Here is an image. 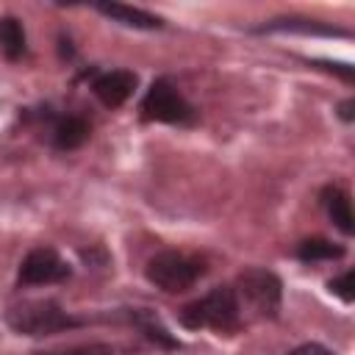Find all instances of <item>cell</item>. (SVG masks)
Masks as SVG:
<instances>
[{
    "instance_id": "6da1fadb",
    "label": "cell",
    "mask_w": 355,
    "mask_h": 355,
    "mask_svg": "<svg viewBox=\"0 0 355 355\" xmlns=\"http://www.w3.org/2000/svg\"><path fill=\"white\" fill-rule=\"evenodd\" d=\"M230 288H233V297L239 305L241 324L244 322H266L280 313L283 283L275 272L261 269V266L244 269Z\"/></svg>"
},
{
    "instance_id": "7a4b0ae2",
    "label": "cell",
    "mask_w": 355,
    "mask_h": 355,
    "mask_svg": "<svg viewBox=\"0 0 355 355\" xmlns=\"http://www.w3.org/2000/svg\"><path fill=\"white\" fill-rule=\"evenodd\" d=\"M180 324L189 330H219V333H230L241 327V316H239V305L233 297L230 286H216L208 294H202L200 300H191L189 305L180 308Z\"/></svg>"
},
{
    "instance_id": "3957f363",
    "label": "cell",
    "mask_w": 355,
    "mask_h": 355,
    "mask_svg": "<svg viewBox=\"0 0 355 355\" xmlns=\"http://www.w3.org/2000/svg\"><path fill=\"white\" fill-rule=\"evenodd\" d=\"M6 324L19 336H50L78 327L80 319L69 316L55 300H22L6 311Z\"/></svg>"
},
{
    "instance_id": "277c9868",
    "label": "cell",
    "mask_w": 355,
    "mask_h": 355,
    "mask_svg": "<svg viewBox=\"0 0 355 355\" xmlns=\"http://www.w3.org/2000/svg\"><path fill=\"white\" fill-rule=\"evenodd\" d=\"M144 275L155 288H161L166 294H180V291H189L205 275V261L197 255H189V252L164 250L147 261Z\"/></svg>"
},
{
    "instance_id": "5b68a950",
    "label": "cell",
    "mask_w": 355,
    "mask_h": 355,
    "mask_svg": "<svg viewBox=\"0 0 355 355\" xmlns=\"http://www.w3.org/2000/svg\"><path fill=\"white\" fill-rule=\"evenodd\" d=\"M141 116L153 119V122L186 125L194 119V108L186 103V97L166 78H158L150 83V89L141 97Z\"/></svg>"
},
{
    "instance_id": "8992f818",
    "label": "cell",
    "mask_w": 355,
    "mask_h": 355,
    "mask_svg": "<svg viewBox=\"0 0 355 355\" xmlns=\"http://www.w3.org/2000/svg\"><path fill=\"white\" fill-rule=\"evenodd\" d=\"M69 263L53 247H33L19 263V283L22 286H50L69 280Z\"/></svg>"
},
{
    "instance_id": "52a82bcc",
    "label": "cell",
    "mask_w": 355,
    "mask_h": 355,
    "mask_svg": "<svg viewBox=\"0 0 355 355\" xmlns=\"http://www.w3.org/2000/svg\"><path fill=\"white\" fill-rule=\"evenodd\" d=\"M136 75L130 69H108V72H100L94 80H92V92L94 97L105 105V108H119L136 89Z\"/></svg>"
},
{
    "instance_id": "ba28073f",
    "label": "cell",
    "mask_w": 355,
    "mask_h": 355,
    "mask_svg": "<svg viewBox=\"0 0 355 355\" xmlns=\"http://www.w3.org/2000/svg\"><path fill=\"white\" fill-rule=\"evenodd\" d=\"M94 8L103 17L119 22L125 28H136V31H158L164 25L161 17H155L144 8H136V6H125V3H94Z\"/></svg>"
},
{
    "instance_id": "9c48e42d",
    "label": "cell",
    "mask_w": 355,
    "mask_h": 355,
    "mask_svg": "<svg viewBox=\"0 0 355 355\" xmlns=\"http://www.w3.org/2000/svg\"><path fill=\"white\" fill-rule=\"evenodd\" d=\"M50 139H53L55 150H78L89 139V122L78 114H64L53 122Z\"/></svg>"
},
{
    "instance_id": "30bf717a",
    "label": "cell",
    "mask_w": 355,
    "mask_h": 355,
    "mask_svg": "<svg viewBox=\"0 0 355 355\" xmlns=\"http://www.w3.org/2000/svg\"><path fill=\"white\" fill-rule=\"evenodd\" d=\"M322 205H324V211H327V216H330V222L344 233V236H349L352 230H355V219H352V202H349V194L341 189V186H327L324 191H322Z\"/></svg>"
},
{
    "instance_id": "8fae6325",
    "label": "cell",
    "mask_w": 355,
    "mask_h": 355,
    "mask_svg": "<svg viewBox=\"0 0 355 355\" xmlns=\"http://www.w3.org/2000/svg\"><path fill=\"white\" fill-rule=\"evenodd\" d=\"M130 322L153 341V344H158V347H166V349H178L180 347V341L164 327V322L153 313V311H147V308H136V311H130Z\"/></svg>"
},
{
    "instance_id": "7c38bea8",
    "label": "cell",
    "mask_w": 355,
    "mask_h": 355,
    "mask_svg": "<svg viewBox=\"0 0 355 355\" xmlns=\"http://www.w3.org/2000/svg\"><path fill=\"white\" fill-rule=\"evenodd\" d=\"M0 50L11 61L22 58V53H25V28L17 17H0Z\"/></svg>"
},
{
    "instance_id": "4fadbf2b",
    "label": "cell",
    "mask_w": 355,
    "mask_h": 355,
    "mask_svg": "<svg viewBox=\"0 0 355 355\" xmlns=\"http://www.w3.org/2000/svg\"><path fill=\"white\" fill-rule=\"evenodd\" d=\"M347 250L336 241H327V239H305L300 247H297V258L305 261V263H319V261H336L341 258Z\"/></svg>"
},
{
    "instance_id": "5bb4252c",
    "label": "cell",
    "mask_w": 355,
    "mask_h": 355,
    "mask_svg": "<svg viewBox=\"0 0 355 355\" xmlns=\"http://www.w3.org/2000/svg\"><path fill=\"white\" fill-rule=\"evenodd\" d=\"M266 31H300V33H327V36H344V31L336 28H324L319 22H308V19H275L266 25Z\"/></svg>"
},
{
    "instance_id": "9a60e30c",
    "label": "cell",
    "mask_w": 355,
    "mask_h": 355,
    "mask_svg": "<svg viewBox=\"0 0 355 355\" xmlns=\"http://www.w3.org/2000/svg\"><path fill=\"white\" fill-rule=\"evenodd\" d=\"M36 355H114V349L108 344L92 341V344H75V347H58V349H44Z\"/></svg>"
},
{
    "instance_id": "2e32d148",
    "label": "cell",
    "mask_w": 355,
    "mask_h": 355,
    "mask_svg": "<svg viewBox=\"0 0 355 355\" xmlns=\"http://www.w3.org/2000/svg\"><path fill=\"white\" fill-rule=\"evenodd\" d=\"M327 286H330V291H333L336 297H341L344 302H352L355 291H352V272H349V269H347V272H341L338 277H333Z\"/></svg>"
},
{
    "instance_id": "e0dca14e",
    "label": "cell",
    "mask_w": 355,
    "mask_h": 355,
    "mask_svg": "<svg viewBox=\"0 0 355 355\" xmlns=\"http://www.w3.org/2000/svg\"><path fill=\"white\" fill-rule=\"evenodd\" d=\"M291 355H336V352H330L327 347H322V344H313V341H311V344H300Z\"/></svg>"
},
{
    "instance_id": "ac0fdd59",
    "label": "cell",
    "mask_w": 355,
    "mask_h": 355,
    "mask_svg": "<svg viewBox=\"0 0 355 355\" xmlns=\"http://www.w3.org/2000/svg\"><path fill=\"white\" fill-rule=\"evenodd\" d=\"M352 111H355V100H344V103L338 105V114H341V119H344V122H352V119H355V114H352Z\"/></svg>"
}]
</instances>
